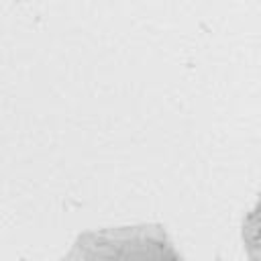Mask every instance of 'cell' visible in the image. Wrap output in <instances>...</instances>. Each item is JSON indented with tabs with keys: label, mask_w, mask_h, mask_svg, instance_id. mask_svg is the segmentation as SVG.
Listing matches in <instances>:
<instances>
[]
</instances>
